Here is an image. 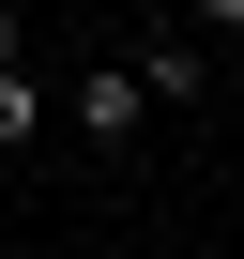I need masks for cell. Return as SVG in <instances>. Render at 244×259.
I'll use <instances>...</instances> for the list:
<instances>
[{"mask_svg":"<svg viewBox=\"0 0 244 259\" xmlns=\"http://www.w3.org/2000/svg\"><path fill=\"white\" fill-rule=\"evenodd\" d=\"M61 122L92 153H138V122H153V92H138V61H92V76H61Z\"/></svg>","mask_w":244,"mask_h":259,"instance_id":"1","label":"cell"},{"mask_svg":"<svg viewBox=\"0 0 244 259\" xmlns=\"http://www.w3.org/2000/svg\"><path fill=\"white\" fill-rule=\"evenodd\" d=\"M138 92H153V107H198V92H214V31H153V46H138Z\"/></svg>","mask_w":244,"mask_h":259,"instance_id":"2","label":"cell"},{"mask_svg":"<svg viewBox=\"0 0 244 259\" xmlns=\"http://www.w3.org/2000/svg\"><path fill=\"white\" fill-rule=\"evenodd\" d=\"M46 122H61V92H46V76H31V46H16V61H0V153H31Z\"/></svg>","mask_w":244,"mask_h":259,"instance_id":"3","label":"cell"},{"mask_svg":"<svg viewBox=\"0 0 244 259\" xmlns=\"http://www.w3.org/2000/svg\"><path fill=\"white\" fill-rule=\"evenodd\" d=\"M183 31H214V46H229V31H244V0H183Z\"/></svg>","mask_w":244,"mask_h":259,"instance_id":"4","label":"cell"},{"mask_svg":"<svg viewBox=\"0 0 244 259\" xmlns=\"http://www.w3.org/2000/svg\"><path fill=\"white\" fill-rule=\"evenodd\" d=\"M16 46H31V16H16V0H0V61H16Z\"/></svg>","mask_w":244,"mask_h":259,"instance_id":"5","label":"cell"}]
</instances>
